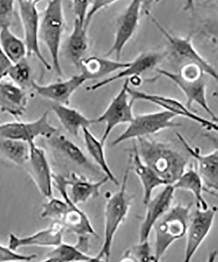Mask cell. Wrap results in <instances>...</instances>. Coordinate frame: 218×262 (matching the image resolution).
Listing matches in <instances>:
<instances>
[{"label": "cell", "mask_w": 218, "mask_h": 262, "mask_svg": "<svg viewBox=\"0 0 218 262\" xmlns=\"http://www.w3.org/2000/svg\"><path fill=\"white\" fill-rule=\"evenodd\" d=\"M27 142L9 139L0 135V156L16 165H26L29 158Z\"/></svg>", "instance_id": "obj_32"}, {"label": "cell", "mask_w": 218, "mask_h": 262, "mask_svg": "<svg viewBox=\"0 0 218 262\" xmlns=\"http://www.w3.org/2000/svg\"><path fill=\"white\" fill-rule=\"evenodd\" d=\"M131 168L130 159L123 173L120 189L107 198L104 207V238L102 249L96 256L98 261H110L115 235L125 221L129 212L133 198L126 191Z\"/></svg>", "instance_id": "obj_2"}, {"label": "cell", "mask_w": 218, "mask_h": 262, "mask_svg": "<svg viewBox=\"0 0 218 262\" xmlns=\"http://www.w3.org/2000/svg\"><path fill=\"white\" fill-rule=\"evenodd\" d=\"M147 14H148L149 17L151 18L152 23L156 26L159 31L167 39L173 53L178 59H179L180 61L184 62V64L193 63V64H198L203 69L205 74L209 75L212 78L217 80L218 76L216 70L212 67V65L206 61L194 48L193 44L192 43L191 34L186 37L173 36L169 32L166 31L165 28L156 20V18L150 15L149 13H147Z\"/></svg>", "instance_id": "obj_10"}, {"label": "cell", "mask_w": 218, "mask_h": 262, "mask_svg": "<svg viewBox=\"0 0 218 262\" xmlns=\"http://www.w3.org/2000/svg\"><path fill=\"white\" fill-rule=\"evenodd\" d=\"M18 14L24 31L25 43L28 55H35L49 71L53 69L50 62L44 57L39 46V28L40 16L37 4L41 0H16Z\"/></svg>", "instance_id": "obj_6"}, {"label": "cell", "mask_w": 218, "mask_h": 262, "mask_svg": "<svg viewBox=\"0 0 218 262\" xmlns=\"http://www.w3.org/2000/svg\"><path fill=\"white\" fill-rule=\"evenodd\" d=\"M52 111L64 129L74 137H78L82 128L96 123L95 119L86 118L81 112L70 107V105L54 103Z\"/></svg>", "instance_id": "obj_27"}, {"label": "cell", "mask_w": 218, "mask_h": 262, "mask_svg": "<svg viewBox=\"0 0 218 262\" xmlns=\"http://www.w3.org/2000/svg\"><path fill=\"white\" fill-rule=\"evenodd\" d=\"M176 189L172 185L165 188L147 203L146 212L140 229L139 243L149 242L150 233L155 224L170 209Z\"/></svg>", "instance_id": "obj_19"}, {"label": "cell", "mask_w": 218, "mask_h": 262, "mask_svg": "<svg viewBox=\"0 0 218 262\" xmlns=\"http://www.w3.org/2000/svg\"><path fill=\"white\" fill-rule=\"evenodd\" d=\"M49 140L51 146L59 151L66 158L91 171L98 172L97 168L94 167L93 164L89 161L80 147L77 146L67 136L58 132Z\"/></svg>", "instance_id": "obj_29"}, {"label": "cell", "mask_w": 218, "mask_h": 262, "mask_svg": "<svg viewBox=\"0 0 218 262\" xmlns=\"http://www.w3.org/2000/svg\"><path fill=\"white\" fill-rule=\"evenodd\" d=\"M53 185L59 191L63 200L68 203L67 212L66 213L62 223L66 229L77 236H95L98 237L97 231L93 228L92 224L85 212L79 209L78 205L73 203L69 194V181L67 177L60 174H54Z\"/></svg>", "instance_id": "obj_9"}, {"label": "cell", "mask_w": 218, "mask_h": 262, "mask_svg": "<svg viewBox=\"0 0 218 262\" xmlns=\"http://www.w3.org/2000/svg\"><path fill=\"white\" fill-rule=\"evenodd\" d=\"M81 130L83 132L84 142L89 154L92 157L100 169L104 172L105 176L108 178L109 180L113 182L116 186H119V180L115 177L107 164L106 158H105L104 145L95 137V136L91 132L89 128L84 127Z\"/></svg>", "instance_id": "obj_30"}, {"label": "cell", "mask_w": 218, "mask_h": 262, "mask_svg": "<svg viewBox=\"0 0 218 262\" xmlns=\"http://www.w3.org/2000/svg\"><path fill=\"white\" fill-rule=\"evenodd\" d=\"M86 81L81 74L75 75L69 79L41 85L33 80L31 88L41 97L51 100L55 104L70 105L74 93Z\"/></svg>", "instance_id": "obj_18"}, {"label": "cell", "mask_w": 218, "mask_h": 262, "mask_svg": "<svg viewBox=\"0 0 218 262\" xmlns=\"http://www.w3.org/2000/svg\"><path fill=\"white\" fill-rule=\"evenodd\" d=\"M36 254H23L0 244V262L4 261H31L36 259Z\"/></svg>", "instance_id": "obj_36"}, {"label": "cell", "mask_w": 218, "mask_h": 262, "mask_svg": "<svg viewBox=\"0 0 218 262\" xmlns=\"http://www.w3.org/2000/svg\"><path fill=\"white\" fill-rule=\"evenodd\" d=\"M122 257L123 258L120 261H154L149 242L138 243V245L126 251Z\"/></svg>", "instance_id": "obj_35"}, {"label": "cell", "mask_w": 218, "mask_h": 262, "mask_svg": "<svg viewBox=\"0 0 218 262\" xmlns=\"http://www.w3.org/2000/svg\"><path fill=\"white\" fill-rule=\"evenodd\" d=\"M12 65L13 62L11 61L0 47V81L8 76L9 70Z\"/></svg>", "instance_id": "obj_40"}, {"label": "cell", "mask_w": 218, "mask_h": 262, "mask_svg": "<svg viewBox=\"0 0 218 262\" xmlns=\"http://www.w3.org/2000/svg\"><path fill=\"white\" fill-rule=\"evenodd\" d=\"M163 58V54L151 51V52L142 53L134 61L130 62L128 67L121 70L119 73L98 82L91 86H88V90L97 91L119 79H129L134 76H140L145 72L156 67Z\"/></svg>", "instance_id": "obj_20"}, {"label": "cell", "mask_w": 218, "mask_h": 262, "mask_svg": "<svg viewBox=\"0 0 218 262\" xmlns=\"http://www.w3.org/2000/svg\"><path fill=\"white\" fill-rule=\"evenodd\" d=\"M142 4L140 0H132L125 12L118 18L114 43L105 55L106 57L115 55L116 60H120L122 51L135 34L139 24Z\"/></svg>", "instance_id": "obj_16"}, {"label": "cell", "mask_w": 218, "mask_h": 262, "mask_svg": "<svg viewBox=\"0 0 218 262\" xmlns=\"http://www.w3.org/2000/svg\"><path fill=\"white\" fill-rule=\"evenodd\" d=\"M217 212V207L206 210L197 209L193 216L190 217L186 231V245L184 261L189 262L204 241L210 232Z\"/></svg>", "instance_id": "obj_13"}, {"label": "cell", "mask_w": 218, "mask_h": 262, "mask_svg": "<svg viewBox=\"0 0 218 262\" xmlns=\"http://www.w3.org/2000/svg\"><path fill=\"white\" fill-rule=\"evenodd\" d=\"M27 106L28 96L24 89L11 81H0V112L20 120Z\"/></svg>", "instance_id": "obj_21"}, {"label": "cell", "mask_w": 218, "mask_h": 262, "mask_svg": "<svg viewBox=\"0 0 218 262\" xmlns=\"http://www.w3.org/2000/svg\"><path fill=\"white\" fill-rule=\"evenodd\" d=\"M0 47L13 64L24 59L28 55L25 41L14 34L10 27L0 28Z\"/></svg>", "instance_id": "obj_31"}, {"label": "cell", "mask_w": 218, "mask_h": 262, "mask_svg": "<svg viewBox=\"0 0 218 262\" xmlns=\"http://www.w3.org/2000/svg\"><path fill=\"white\" fill-rule=\"evenodd\" d=\"M58 132L49 121V112H45L38 119L32 121L0 123V135L9 139L27 142H35L38 137L50 139Z\"/></svg>", "instance_id": "obj_8"}, {"label": "cell", "mask_w": 218, "mask_h": 262, "mask_svg": "<svg viewBox=\"0 0 218 262\" xmlns=\"http://www.w3.org/2000/svg\"><path fill=\"white\" fill-rule=\"evenodd\" d=\"M176 117L174 114L166 111L135 116L127 128L112 142L111 146H116L126 140L148 137L168 128L181 127V124L174 121Z\"/></svg>", "instance_id": "obj_5"}, {"label": "cell", "mask_w": 218, "mask_h": 262, "mask_svg": "<svg viewBox=\"0 0 218 262\" xmlns=\"http://www.w3.org/2000/svg\"><path fill=\"white\" fill-rule=\"evenodd\" d=\"M88 29L83 23L75 18L72 31L66 43V55L76 68H79L89 48Z\"/></svg>", "instance_id": "obj_26"}, {"label": "cell", "mask_w": 218, "mask_h": 262, "mask_svg": "<svg viewBox=\"0 0 218 262\" xmlns=\"http://www.w3.org/2000/svg\"><path fill=\"white\" fill-rule=\"evenodd\" d=\"M67 178L69 186L71 188L70 199L77 205L86 203L91 199L98 198L100 195V189L109 181L106 176L98 181H90L86 177L75 172L70 173Z\"/></svg>", "instance_id": "obj_24"}, {"label": "cell", "mask_w": 218, "mask_h": 262, "mask_svg": "<svg viewBox=\"0 0 218 262\" xmlns=\"http://www.w3.org/2000/svg\"><path fill=\"white\" fill-rule=\"evenodd\" d=\"M128 93L135 101L139 100L152 103L163 108L164 111L171 112L177 116H182L191 119L205 128L206 129L216 131V132L218 130L217 122L199 116L191 110L189 109L186 105L175 98L142 92V91L133 90L130 86L128 88Z\"/></svg>", "instance_id": "obj_11"}, {"label": "cell", "mask_w": 218, "mask_h": 262, "mask_svg": "<svg viewBox=\"0 0 218 262\" xmlns=\"http://www.w3.org/2000/svg\"><path fill=\"white\" fill-rule=\"evenodd\" d=\"M65 29L66 19L62 0H48L39 22V39L48 49L51 66L58 76H62L59 55Z\"/></svg>", "instance_id": "obj_4"}, {"label": "cell", "mask_w": 218, "mask_h": 262, "mask_svg": "<svg viewBox=\"0 0 218 262\" xmlns=\"http://www.w3.org/2000/svg\"><path fill=\"white\" fill-rule=\"evenodd\" d=\"M130 62H121L107 58L89 57L81 60L79 69L81 74L88 80L98 79L125 69Z\"/></svg>", "instance_id": "obj_25"}, {"label": "cell", "mask_w": 218, "mask_h": 262, "mask_svg": "<svg viewBox=\"0 0 218 262\" xmlns=\"http://www.w3.org/2000/svg\"><path fill=\"white\" fill-rule=\"evenodd\" d=\"M192 206V203L187 205L180 203L170 207L155 224L154 261H160L170 246L186 235Z\"/></svg>", "instance_id": "obj_3"}, {"label": "cell", "mask_w": 218, "mask_h": 262, "mask_svg": "<svg viewBox=\"0 0 218 262\" xmlns=\"http://www.w3.org/2000/svg\"><path fill=\"white\" fill-rule=\"evenodd\" d=\"M156 2H161V0H155ZM184 9L186 11H191L193 12L194 9V0H186V6L184 7Z\"/></svg>", "instance_id": "obj_41"}, {"label": "cell", "mask_w": 218, "mask_h": 262, "mask_svg": "<svg viewBox=\"0 0 218 262\" xmlns=\"http://www.w3.org/2000/svg\"><path fill=\"white\" fill-rule=\"evenodd\" d=\"M175 189H183L190 191L194 196L195 200L197 209L206 210L208 205L203 196V192L205 189L202 179L193 165H191L183 172L179 179L172 184Z\"/></svg>", "instance_id": "obj_28"}, {"label": "cell", "mask_w": 218, "mask_h": 262, "mask_svg": "<svg viewBox=\"0 0 218 262\" xmlns=\"http://www.w3.org/2000/svg\"><path fill=\"white\" fill-rule=\"evenodd\" d=\"M119 0H93L92 4L89 9L88 15H86L85 23V27L88 29L89 25L92 20L94 16L97 14L98 11L105 8H107L111 5L118 2Z\"/></svg>", "instance_id": "obj_39"}, {"label": "cell", "mask_w": 218, "mask_h": 262, "mask_svg": "<svg viewBox=\"0 0 218 262\" xmlns=\"http://www.w3.org/2000/svg\"><path fill=\"white\" fill-rule=\"evenodd\" d=\"M142 2V3H144L145 1H147V0H140Z\"/></svg>", "instance_id": "obj_43"}, {"label": "cell", "mask_w": 218, "mask_h": 262, "mask_svg": "<svg viewBox=\"0 0 218 262\" xmlns=\"http://www.w3.org/2000/svg\"><path fill=\"white\" fill-rule=\"evenodd\" d=\"M16 0H0V28L10 27Z\"/></svg>", "instance_id": "obj_37"}, {"label": "cell", "mask_w": 218, "mask_h": 262, "mask_svg": "<svg viewBox=\"0 0 218 262\" xmlns=\"http://www.w3.org/2000/svg\"><path fill=\"white\" fill-rule=\"evenodd\" d=\"M93 0H71L73 11L77 20L85 23Z\"/></svg>", "instance_id": "obj_38"}, {"label": "cell", "mask_w": 218, "mask_h": 262, "mask_svg": "<svg viewBox=\"0 0 218 262\" xmlns=\"http://www.w3.org/2000/svg\"><path fill=\"white\" fill-rule=\"evenodd\" d=\"M89 236H78L76 245L61 243L53 248L43 259V261H98L97 257L88 254Z\"/></svg>", "instance_id": "obj_22"}, {"label": "cell", "mask_w": 218, "mask_h": 262, "mask_svg": "<svg viewBox=\"0 0 218 262\" xmlns=\"http://www.w3.org/2000/svg\"><path fill=\"white\" fill-rule=\"evenodd\" d=\"M29 158L27 163L28 172L39 192L45 198L53 196V174L51 172L46 151L37 146L35 142H30Z\"/></svg>", "instance_id": "obj_15"}, {"label": "cell", "mask_w": 218, "mask_h": 262, "mask_svg": "<svg viewBox=\"0 0 218 262\" xmlns=\"http://www.w3.org/2000/svg\"><path fill=\"white\" fill-rule=\"evenodd\" d=\"M129 86V79H125L121 90L101 116L95 119L96 123H105L104 134L100 139L102 144L105 145L110 133L115 127L121 124L130 123L135 117L133 105L135 101L132 98L129 99L130 96L128 93Z\"/></svg>", "instance_id": "obj_7"}, {"label": "cell", "mask_w": 218, "mask_h": 262, "mask_svg": "<svg viewBox=\"0 0 218 262\" xmlns=\"http://www.w3.org/2000/svg\"><path fill=\"white\" fill-rule=\"evenodd\" d=\"M138 154L166 185H172L184 172L189 154L178 150L172 145L147 138L135 139Z\"/></svg>", "instance_id": "obj_1"}, {"label": "cell", "mask_w": 218, "mask_h": 262, "mask_svg": "<svg viewBox=\"0 0 218 262\" xmlns=\"http://www.w3.org/2000/svg\"><path fill=\"white\" fill-rule=\"evenodd\" d=\"M178 139L184 147L190 156L198 162V171L203 180L205 192L215 196H217L218 189V150L217 149L210 153L201 154L200 149L190 145L185 138L179 133H177Z\"/></svg>", "instance_id": "obj_14"}, {"label": "cell", "mask_w": 218, "mask_h": 262, "mask_svg": "<svg viewBox=\"0 0 218 262\" xmlns=\"http://www.w3.org/2000/svg\"><path fill=\"white\" fill-rule=\"evenodd\" d=\"M49 199L48 202L42 206L41 219L62 222L69 208L67 201L53 196Z\"/></svg>", "instance_id": "obj_34"}, {"label": "cell", "mask_w": 218, "mask_h": 262, "mask_svg": "<svg viewBox=\"0 0 218 262\" xmlns=\"http://www.w3.org/2000/svg\"><path fill=\"white\" fill-rule=\"evenodd\" d=\"M128 79H129V83L135 86H139L142 81L140 76H134Z\"/></svg>", "instance_id": "obj_42"}, {"label": "cell", "mask_w": 218, "mask_h": 262, "mask_svg": "<svg viewBox=\"0 0 218 262\" xmlns=\"http://www.w3.org/2000/svg\"><path fill=\"white\" fill-rule=\"evenodd\" d=\"M66 230L62 222L53 221L46 229L25 237H18L11 233L9 236L8 247L13 250L26 247L55 248L62 243L63 234Z\"/></svg>", "instance_id": "obj_17"}, {"label": "cell", "mask_w": 218, "mask_h": 262, "mask_svg": "<svg viewBox=\"0 0 218 262\" xmlns=\"http://www.w3.org/2000/svg\"><path fill=\"white\" fill-rule=\"evenodd\" d=\"M129 158L131 168L141 182L143 193H144L143 203L146 205L151 199L154 189L158 187L163 186V185L166 186V182L161 179L146 164L143 162L138 154L135 142L133 143V148L130 149Z\"/></svg>", "instance_id": "obj_23"}, {"label": "cell", "mask_w": 218, "mask_h": 262, "mask_svg": "<svg viewBox=\"0 0 218 262\" xmlns=\"http://www.w3.org/2000/svg\"><path fill=\"white\" fill-rule=\"evenodd\" d=\"M8 76L16 85L19 86L25 90L27 88H31L33 81L32 69L26 58L19 62L13 64Z\"/></svg>", "instance_id": "obj_33"}, {"label": "cell", "mask_w": 218, "mask_h": 262, "mask_svg": "<svg viewBox=\"0 0 218 262\" xmlns=\"http://www.w3.org/2000/svg\"><path fill=\"white\" fill-rule=\"evenodd\" d=\"M159 74L174 82L186 96V106L191 110L193 103L199 105L211 118V120L217 122V117L210 108L206 98V81L205 76L197 79L184 78L179 73L168 70L156 69Z\"/></svg>", "instance_id": "obj_12"}]
</instances>
